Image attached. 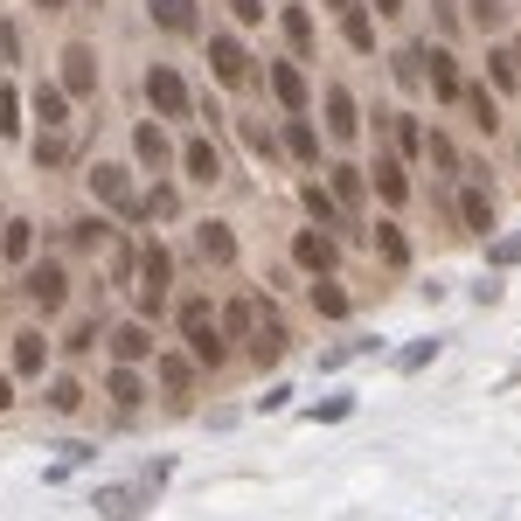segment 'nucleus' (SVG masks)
<instances>
[{
	"instance_id": "obj_26",
	"label": "nucleus",
	"mask_w": 521,
	"mask_h": 521,
	"mask_svg": "<svg viewBox=\"0 0 521 521\" xmlns=\"http://www.w3.org/2000/svg\"><path fill=\"white\" fill-rule=\"evenodd\" d=\"M35 119L49 132H63L70 126V91H63V84H42V91H35Z\"/></svg>"
},
{
	"instance_id": "obj_41",
	"label": "nucleus",
	"mask_w": 521,
	"mask_h": 521,
	"mask_svg": "<svg viewBox=\"0 0 521 521\" xmlns=\"http://www.w3.org/2000/svg\"><path fill=\"white\" fill-rule=\"evenodd\" d=\"M487 264H494V271L521 264V230H515V237H494V244H487Z\"/></svg>"
},
{
	"instance_id": "obj_1",
	"label": "nucleus",
	"mask_w": 521,
	"mask_h": 521,
	"mask_svg": "<svg viewBox=\"0 0 521 521\" xmlns=\"http://www.w3.org/2000/svg\"><path fill=\"white\" fill-rule=\"evenodd\" d=\"M181 341H188V355L202 362V369H223V355H230V334H223V320H216V306L209 299H181Z\"/></svg>"
},
{
	"instance_id": "obj_49",
	"label": "nucleus",
	"mask_w": 521,
	"mask_h": 521,
	"mask_svg": "<svg viewBox=\"0 0 521 521\" xmlns=\"http://www.w3.org/2000/svg\"><path fill=\"white\" fill-rule=\"evenodd\" d=\"M473 119H480V132H494V126H501V119H494V98H487V91L473 98Z\"/></svg>"
},
{
	"instance_id": "obj_24",
	"label": "nucleus",
	"mask_w": 521,
	"mask_h": 521,
	"mask_svg": "<svg viewBox=\"0 0 521 521\" xmlns=\"http://www.w3.org/2000/svg\"><path fill=\"white\" fill-rule=\"evenodd\" d=\"M313 313H320V320H348V313H355L348 285H341V278H313Z\"/></svg>"
},
{
	"instance_id": "obj_50",
	"label": "nucleus",
	"mask_w": 521,
	"mask_h": 521,
	"mask_svg": "<svg viewBox=\"0 0 521 521\" xmlns=\"http://www.w3.org/2000/svg\"><path fill=\"white\" fill-rule=\"evenodd\" d=\"M244 139H251V153H264V160L278 153V146H271V132H264V126H244Z\"/></svg>"
},
{
	"instance_id": "obj_35",
	"label": "nucleus",
	"mask_w": 521,
	"mask_h": 521,
	"mask_svg": "<svg viewBox=\"0 0 521 521\" xmlns=\"http://www.w3.org/2000/svg\"><path fill=\"white\" fill-rule=\"evenodd\" d=\"M278 21H285V42H292V49L306 56V49H313V14H306V7H285Z\"/></svg>"
},
{
	"instance_id": "obj_22",
	"label": "nucleus",
	"mask_w": 521,
	"mask_h": 521,
	"mask_svg": "<svg viewBox=\"0 0 521 521\" xmlns=\"http://www.w3.org/2000/svg\"><path fill=\"white\" fill-rule=\"evenodd\" d=\"M181 167H188V181H195V188H216V174H223V153H216L209 139H195V146L181 153Z\"/></svg>"
},
{
	"instance_id": "obj_12",
	"label": "nucleus",
	"mask_w": 521,
	"mask_h": 521,
	"mask_svg": "<svg viewBox=\"0 0 521 521\" xmlns=\"http://www.w3.org/2000/svg\"><path fill=\"white\" fill-rule=\"evenodd\" d=\"M327 132H334L341 146H348V139H362V105H355V91H348V84H334V91H327Z\"/></svg>"
},
{
	"instance_id": "obj_48",
	"label": "nucleus",
	"mask_w": 521,
	"mask_h": 521,
	"mask_svg": "<svg viewBox=\"0 0 521 521\" xmlns=\"http://www.w3.org/2000/svg\"><path fill=\"white\" fill-rule=\"evenodd\" d=\"M70 237H77V244H84V251H98V244H105V237H112V230H105V223H77V230H70Z\"/></svg>"
},
{
	"instance_id": "obj_34",
	"label": "nucleus",
	"mask_w": 521,
	"mask_h": 521,
	"mask_svg": "<svg viewBox=\"0 0 521 521\" xmlns=\"http://www.w3.org/2000/svg\"><path fill=\"white\" fill-rule=\"evenodd\" d=\"M501 21H508V0H466V28H487V35H501Z\"/></svg>"
},
{
	"instance_id": "obj_4",
	"label": "nucleus",
	"mask_w": 521,
	"mask_h": 521,
	"mask_svg": "<svg viewBox=\"0 0 521 521\" xmlns=\"http://www.w3.org/2000/svg\"><path fill=\"white\" fill-rule=\"evenodd\" d=\"M91 195H98L112 216H139V188H132V167H119V160H98V167H91Z\"/></svg>"
},
{
	"instance_id": "obj_17",
	"label": "nucleus",
	"mask_w": 521,
	"mask_h": 521,
	"mask_svg": "<svg viewBox=\"0 0 521 521\" xmlns=\"http://www.w3.org/2000/svg\"><path fill=\"white\" fill-rule=\"evenodd\" d=\"M264 77H271V91H278V105H285V112L299 119V112H306V77H299V63H271Z\"/></svg>"
},
{
	"instance_id": "obj_39",
	"label": "nucleus",
	"mask_w": 521,
	"mask_h": 521,
	"mask_svg": "<svg viewBox=\"0 0 521 521\" xmlns=\"http://www.w3.org/2000/svg\"><path fill=\"white\" fill-rule=\"evenodd\" d=\"M396 84H403V91L424 84V56H417V49H396Z\"/></svg>"
},
{
	"instance_id": "obj_3",
	"label": "nucleus",
	"mask_w": 521,
	"mask_h": 521,
	"mask_svg": "<svg viewBox=\"0 0 521 521\" xmlns=\"http://www.w3.org/2000/svg\"><path fill=\"white\" fill-rule=\"evenodd\" d=\"M209 70H216L223 91H244V84L258 77V63H251V49H244L237 35H209Z\"/></svg>"
},
{
	"instance_id": "obj_10",
	"label": "nucleus",
	"mask_w": 521,
	"mask_h": 521,
	"mask_svg": "<svg viewBox=\"0 0 521 521\" xmlns=\"http://www.w3.org/2000/svg\"><path fill=\"white\" fill-rule=\"evenodd\" d=\"M292 258L306 264L313 278H334V258H341V244H334L327 230H299V237H292Z\"/></svg>"
},
{
	"instance_id": "obj_38",
	"label": "nucleus",
	"mask_w": 521,
	"mask_h": 521,
	"mask_svg": "<svg viewBox=\"0 0 521 521\" xmlns=\"http://www.w3.org/2000/svg\"><path fill=\"white\" fill-rule=\"evenodd\" d=\"M84 390H77V376H49V410H77Z\"/></svg>"
},
{
	"instance_id": "obj_29",
	"label": "nucleus",
	"mask_w": 521,
	"mask_h": 521,
	"mask_svg": "<svg viewBox=\"0 0 521 521\" xmlns=\"http://www.w3.org/2000/svg\"><path fill=\"white\" fill-rule=\"evenodd\" d=\"M487 84H494V91H521V63H515V49H501V42L487 49Z\"/></svg>"
},
{
	"instance_id": "obj_15",
	"label": "nucleus",
	"mask_w": 521,
	"mask_h": 521,
	"mask_svg": "<svg viewBox=\"0 0 521 521\" xmlns=\"http://www.w3.org/2000/svg\"><path fill=\"white\" fill-rule=\"evenodd\" d=\"M146 14H153L167 35H195V28H202V7H195V0H146Z\"/></svg>"
},
{
	"instance_id": "obj_27",
	"label": "nucleus",
	"mask_w": 521,
	"mask_h": 521,
	"mask_svg": "<svg viewBox=\"0 0 521 521\" xmlns=\"http://www.w3.org/2000/svg\"><path fill=\"white\" fill-rule=\"evenodd\" d=\"M195 244H202V258H209V264H230V258H237V230H230V223H202V230H195Z\"/></svg>"
},
{
	"instance_id": "obj_14",
	"label": "nucleus",
	"mask_w": 521,
	"mask_h": 521,
	"mask_svg": "<svg viewBox=\"0 0 521 521\" xmlns=\"http://www.w3.org/2000/svg\"><path fill=\"white\" fill-rule=\"evenodd\" d=\"M188 390H195V362L188 355H160V396L174 410H188Z\"/></svg>"
},
{
	"instance_id": "obj_36",
	"label": "nucleus",
	"mask_w": 521,
	"mask_h": 521,
	"mask_svg": "<svg viewBox=\"0 0 521 521\" xmlns=\"http://www.w3.org/2000/svg\"><path fill=\"white\" fill-rule=\"evenodd\" d=\"M306 417H313V424H341V417H355V396H348V390H334V396H320V403H313Z\"/></svg>"
},
{
	"instance_id": "obj_5",
	"label": "nucleus",
	"mask_w": 521,
	"mask_h": 521,
	"mask_svg": "<svg viewBox=\"0 0 521 521\" xmlns=\"http://www.w3.org/2000/svg\"><path fill=\"white\" fill-rule=\"evenodd\" d=\"M105 521H146L153 508V487L146 480H112V487H98V501H91Z\"/></svg>"
},
{
	"instance_id": "obj_33",
	"label": "nucleus",
	"mask_w": 521,
	"mask_h": 521,
	"mask_svg": "<svg viewBox=\"0 0 521 521\" xmlns=\"http://www.w3.org/2000/svg\"><path fill=\"white\" fill-rule=\"evenodd\" d=\"M285 153L292 160H320V132L306 126V119H285Z\"/></svg>"
},
{
	"instance_id": "obj_28",
	"label": "nucleus",
	"mask_w": 521,
	"mask_h": 521,
	"mask_svg": "<svg viewBox=\"0 0 521 521\" xmlns=\"http://www.w3.org/2000/svg\"><path fill=\"white\" fill-rule=\"evenodd\" d=\"M383 132H390L396 139V160H410V153H424V126H417V119H410V112H383Z\"/></svg>"
},
{
	"instance_id": "obj_13",
	"label": "nucleus",
	"mask_w": 521,
	"mask_h": 521,
	"mask_svg": "<svg viewBox=\"0 0 521 521\" xmlns=\"http://www.w3.org/2000/svg\"><path fill=\"white\" fill-rule=\"evenodd\" d=\"M105 348H112V362H119V369L146 362V355H153V341H146V320H119V327L105 334Z\"/></svg>"
},
{
	"instance_id": "obj_45",
	"label": "nucleus",
	"mask_w": 521,
	"mask_h": 521,
	"mask_svg": "<svg viewBox=\"0 0 521 521\" xmlns=\"http://www.w3.org/2000/svg\"><path fill=\"white\" fill-rule=\"evenodd\" d=\"M56 160H63V132H42L35 139V167H56Z\"/></svg>"
},
{
	"instance_id": "obj_11",
	"label": "nucleus",
	"mask_w": 521,
	"mask_h": 521,
	"mask_svg": "<svg viewBox=\"0 0 521 521\" xmlns=\"http://www.w3.org/2000/svg\"><path fill=\"white\" fill-rule=\"evenodd\" d=\"M63 91H70V98L98 91V49H91V42H70V49H63Z\"/></svg>"
},
{
	"instance_id": "obj_53",
	"label": "nucleus",
	"mask_w": 521,
	"mask_h": 521,
	"mask_svg": "<svg viewBox=\"0 0 521 521\" xmlns=\"http://www.w3.org/2000/svg\"><path fill=\"white\" fill-rule=\"evenodd\" d=\"M376 14H403V0H376Z\"/></svg>"
},
{
	"instance_id": "obj_43",
	"label": "nucleus",
	"mask_w": 521,
	"mask_h": 521,
	"mask_svg": "<svg viewBox=\"0 0 521 521\" xmlns=\"http://www.w3.org/2000/svg\"><path fill=\"white\" fill-rule=\"evenodd\" d=\"M424 146H431V160H438L445 174H459V146H452L445 132H424Z\"/></svg>"
},
{
	"instance_id": "obj_20",
	"label": "nucleus",
	"mask_w": 521,
	"mask_h": 521,
	"mask_svg": "<svg viewBox=\"0 0 521 521\" xmlns=\"http://www.w3.org/2000/svg\"><path fill=\"white\" fill-rule=\"evenodd\" d=\"M244 355H251L258 369H278V355H285V320H264L258 334L244 341Z\"/></svg>"
},
{
	"instance_id": "obj_9",
	"label": "nucleus",
	"mask_w": 521,
	"mask_h": 521,
	"mask_svg": "<svg viewBox=\"0 0 521 521\" xmlns=\"http://www.w3.org/2000/svg\"><path fill=\"white\" fill-rule=\"evenodd\" d=\"M369 188H376V195H383V202H390V209H403V202H410V195H417V188H410V167H403V160H396L390 146H383V153H376V167H369Z\"/></svg>"
},
{
	"instance_id": "obj_31",
	"label": "nucleus",
	"mask_w": 521,
	"mask_h": 521,
	"mask_svg": "<svg viewBox=\"0 0 521 521\" xmlns=\"http://www.w3.org/2000/svg\"><path fill=\"white\" fill-rule=\"evenodd\" d=\"M376 258L390 264V271H403V264H410V237H403L396 223H376Z\"/></svg>"
},
{
	"instance_id": "obj_21",
	"label": "nucleus",
	"mask_w": 521,
	"mask_h": 521,
	"mask_svg": "<svg viewBox=\"0 0 521 521\" xmlns=\"http://www.w3.org/2000/svg\"><path fill=\"white\" fill-rule=\"evenodd\" d=\"M341 35H348V49L369 56V49H376V14H369L362 0H348V7H341Z\"/></svg>"
},
{
	"instance_id": "obj_25",
	"label": "nucleus",
	"mask_w": 521,
	"mask_h": 521,
	"mask_svg": "<svg viewBox=\"0 0 521 521\" xmlns=\"http://www.w3.org/2000/svg\"><path fill=\"white\" fill-rule=\"evenodd\" d=\"M42 369H49V341L35 327H21L14 334V376H42Z\"/></svg>"
},
{
	"instance_id": "obj_44",
	"label": "nucleus",
	"mask_w": 521,
	"mask_h": 521,
	"mask_svg": "<svg viewBox=\"0 0 521 521\" xmlns=\"http://www.w3.org/2000/svg\"><path fill=\"white\" fill-rule=\"evenodd\" d=\"M334 202H341V209L362 202V174H355V167H334Z\"/></svg>"
},
{
	"instance_id": "obj_37",
	"label": "nucleus",
	"mask_w": 521,
	"mask_h": 521,
	"mask_svg": "<svg viewBox=\"0 0 521 521\" xmlns=\"http://www.w3.org/2000/svg\"><path fill=\"white\" fill-rule=\"evenodd\" d=\"M105 396H112L119 410H132V403H139V376H132V369H119V362H112V376H105Z\"/></svg>"
},
{
	"instance_id": "obj_57",
	"label": "nucleus",
	"mask_w": 521,
	"mask_h": 521,
	"mask_svg": "<svg viewBox=\"0 0 521 521\" xmlns=\"http://www.w3.org/2000/svg\"><path fill=\"white\" fill-rule=\"evenodd\" d=\"M515 63H521V49H515Z\"/></svg>"
},
{
	"instance_id": "obj_19",
	"label": "nucleus",
	"mask_w": 521,
	"mask_h": 521,
	"mask_svg": "<svg viewBox=\"0 0 521 521\" xmlns=\"http://www.w3.org/2000/svg\"><path fill=\"white\" fill-rule=\"evenodd\" d=\"M132 153H139V167H153V174H167V126H132Z\"/></svg>"
},
{
	"instance_id": "obj_7",
	"label": "nucleus",
	"mask_w": 521,
	"mask_h": 521,
	"mask_svg": "<svg viewBox=\"0 0 521 521\" xmlns=\"http://www.w3.org/2000/svg\"><path fill=\"white\" fill-rule=\"evenodd\" d=\"M21 292H28V306H42V313H56L63 299H70V278H63V264H28L21 271Z\"/></svg>"
},
{
	"instance_id": "obj_52",
	"label": "nucleus",
	"mask_w": 521,
	"mask_h": 521,
	"mask_svg": "<svg viewBox=\"0 0 521 521\" xmlns=\"http://www.w3.org/2000/svg\"><path fill=\"white\" fill-rule=\"evenodd\" d=\"M0 410H14V383L7 376H0Z\"/></svg>"
},
{
	"instance_id": "obj_55",
	"label": "nucleus",
	"mask_w": 521,
	"mask_h": 521,
	"mask_svg": "<svg viewBox=\"0 0 521 521\" xmlns=\"http://www.w3.org/2000/svg\"><path fill=\"white\" fill-rule=\"evenodd\" d=\"M508 383H521V369H515V376H508Z\"/></svg>"
},
{
	"instance_id": "obj_51",
	"label": "nucleus",
	"mask_w": 521,
	"mask_h": 521,
	"mask_svg": "<svg viewBox=\"0 0 521 521\" xmlns=\"http://www.w3.org/2000/svg\"><path fill=\"white\" fill-rule=\"evenodd\" d=\"M230 14L237 21H264V0H230Z\"/></svg>"
},
{
	"instance_id": "obj_23",
	"label": "nucleus",
	"mask_w": 521,
	"mask_h": 521,
	"mask_svg": "<svg viewBox=\"0 0 521 521\" xmlns=\"http://www.w3.org/2000/svg\"><path fill=\"white\" fill-rule=\"evenodd\" d=\"M459 223H466L473 237H494V195H487V188H466V195H459Z\"/></svg>"
},
{
	"instance_id": "obj_40",
	"label": "nucleus",
	"mask_w": 521,
	"mask_h": 521,
	"mask_svg": "<svg viewBox=\"0 0 521 521\" xmlns=\"http://www.w3.org/2000/svg\"><path fill=\"white\" fill-rule=\"evenodd\" d=\"M139 216H160V223H174V216H181L174 188H160V195H139Z\"/></svg>"
},
{
	"instance_id": "obj_47",
	"label": "nucleus",
	"mask_w": 521,
	"mask_h": 521,
	"mask_svg": "<svg viewBox=\"0 0 521 521\" xmlns=\"http://www.w3.org/2000/svg\"><path fill=\"white\" fill-rule=\"evenodd\" d=\"M0 63H7V70L21 63V35H14V21H0Z\"/></svg>"
},
{
	"instance_id": "obj_32",
	"label": "nucleus",
	"mask_w": 521,
	"mask_h": 521,
	"mask_svg": "<svg viewBox=\"0 0 521 521\" xmlns=\"http://www.w3.org/2000/svg\"><path fill=\"white\" fill-rule=\"evenodd\" d=\"M438 348H445L438 334H417V341L396 355V369H403V376H417V369H431V362H438Z\"/></svg>"
},
{
	"instance_id": "obj_46",
	"label": "nucleus",
	"mask_w": 521,
	"mask_h": 521,
	"mask_svg": "<svg viewBox=\"0 0 521 521\" xmlns=\"http://www.w3.org/2000/svg\"><path fill=\"white\" fill-rule=\"evenodd\" d=\"M139 480H146V487H153V494H160V487H167V480H174V459H146V473H139Z\"/></svg>"
},
{
	"instance_id": "obj_56",
	"label": "nucleus",
	"mask_w": 521,
	"mask_h": 521,
	"mask_svg": "<svg viewBox=\"0 0 521 521\" xmlns=\"http://www.w3.org/2000/svg\"><path fill=\"white\" fill-rule=\"evenodd\" d=\"M334 7H348V0H334Z\"/></svg>"
},
{
	"instance_id": "obj_8",
	"label": "nucleus",
	"mask_w": 521,
	"mask_h": 521,
	"mask_svg": "<svg viewBox=\"0 0 521 521\" xmlns=\"http://www.w3.org/2000/svg\"><path fill=\"white\" fill-rule=\"evenodd\" d=\"M264 320H278L264 292H237V299H223V334H244V341H251Z\"/></svg>"
},
{
	"instance_id": "obj_6",
	"label": "nucleus",
	"mask_w": 521,
	"mask_h": 521,
	"mask_svg": "<svg viewBox=\"0 0 521 521\" xmlns=\"http://www.w3.org/2000/svg\"><path fill=\"white\" fill-rule=\"evenodd\" d=\"M146 98H153V112H160V119H188V105H195V98H188V84H181V70H167V63H153V70H146Z\"/></svg>"
},
{
	"instance_id": "obj_18",
	"label": "nucleus",
	"mask_w": 521,
	"mask_h": 521,
	"mask_svg": "<svg viewBox=\"0 0 521 521\" xmlns=\"http://www.w3.org/2000/svg\"><path fill=\"white\" fill-rule=\"evenodd\" d=\"M28 251H35V223L28 216H7L0 223V264H28Z\"/></svg>"
},
{
	"instance_id": "obj_2",
	"label": "nucleus",
	"mask_w": 521,
	"mask_h": 521,
	"mask_svg": "<svg viewBox=\"0 0 521 521\" xmlns=\"http://www.w3.org/2000/svg\"><path fill=\"white\" fill-rule=\"evenodd\" d=\"M132 278H139V299H132V306H139V320L153 327V320L167 313V285H174V258H167V244H139V271H132Z\"/></svg>"
},
{
	"instance_id": "obj_30",
	"label": "nucleus",
	"mask_w": 521,
	"mask_h": 521,
	"mask_svg": "<svg viewBox=\"0 0 521 521\" xmlns=\"http://www.w3.org/2000/svg\"><path fill=\"white\" fill-rule=\"evenodd\" d=\"M299 202H306V216H313V230H327V237H334V230H341V202H334V195H327V188H306V195H299Z\"/></svg>"
},
{
	"instance_id": "obj_42",
	"label": "nucleus",
	"mask_w": 521,
	"mask_h": 521,
	"mask_svg": "<svg viewBox=\"0 0 521 521\" xmlns=\"http://www.w3.org/2000/svg\"><path fill=\"white\" fill-rule=\"evenodd\" d=\"M7 132H21V91L14 84H0V139Z\"/></svg>"
},
{
	"instance_id": "obj_16",
	"label": "nucleus",
	"mask_w": 521,
	"mask_h": 521,
	"mask_svg": "<svg viewBox=\"0 0 521 521\" xmlns=\"http://www.w3.org/2000/svg\"><path fill=\"white\" fill-rule=\"evenodd\" d=\"M424 84H431V91H438L445 105H452V98L466 91V84H459V63H452V49H431V56H424Z\"/></svg>"
},
{
	"instance_id": "obj_54",
	"label": "nucleus",
	"mask_w": 521,
	"mask_h": 521,
	"mask_svg": "<svg viewBox=\"0 0 521 521\" xmlns=\"http://www.w3.org/2000/svg\"><path fill=\"white\" fill-rule=\"evenodd\" d=\"M42 7H63V0H42Z\"/></svg>"
}]
</instances>
